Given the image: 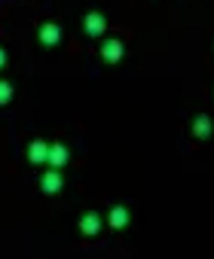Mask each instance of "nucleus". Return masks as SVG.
Masks as SVG:
<instances>
[{"instance_id":"obj_7","label":"nucleus","mask_w":214,"mask_h":259,"mask_svg":"<svg viewBox=\"0 0 214 259\" xmlns=\"http://www.w3.org/2000/svg\"><path fill=\"white\" fill-rule=\"evenodd\" d=\"M46 162H49L52 168H61V165L67 162V150H64L61 144H55V147H49V156H46Z\"/></svg>"},{"instance_id":"obj_10","label":"nucleus","mask_w":214,"mask_h":259,"mask_svg":"<svg viewBox=\"0 0 214 259\" xmlns=\"http://www.w3.org/2000/svg\"><path fill=\"white\" fill-rule=\"evenodd\" d=\"M193 128H196V135H199V138H205V135H208V119L202 116V119H199V122H196Z\"/></svg>"},{"instance_id":"obj_11","label":"nucleus","mask_w":214,"mask_h":259,"mask_svg":"<svg viewBox=\"0 0 214 259\" xmlns=\"http://www.w3.org/2000/svg\"><path fill=\"white\" fill-rule=\"evenodd\" d=\"M4 64H7V52H4V49H0V67H4Z\"/></svg>"},{"instance_id":"obj_6","label":"nucleus","mask_w":214,"mask_h":259,"mask_svg":"<svg viewBox=\"0 0 214 259\" xmlns=\"http://www.w3.org/2000/svg\"><path fill=\"white\" fill-rule=\"evenodd\" d=\"M80 229H83V235H98V229H101V217L92 210V213H86L83 220H80Z\"/></svg>"},{"instance_id":"obj_4","label":"nucleus","mask_w":214,"mask_h":259,"mask_svg":"<svg viewBox=\"0 0 214 259\" xmlns=\"http://www.w3.org/2000/svg\"><path fill=\"white\" fill-rule=\"evenodd\" d=\"M101 55H104V61H120L123 58V43L120 40H107L104 49H101Z\"/></svg>"},{"instance_id":"obj_1","label":"nucleus","mask_w":214,"mask_h":259,"mask_svg":"<svg viewBox=\"0 0 214 259\" xmlns=\"http://www.w3.org/2000/svg\"><path fill=\"white\" fill-rule=\"evenodd\" d=\"M104 28H107L104 16H98V13H89V16H86V34H89V37H101Z\"/></svg>"},{"instance_id":"obj_8","label":"nucleus","mask_w":214,"mask_h":259,"mask_svg":"<svg viewBox=\"0 0 214 259\" xmlns=\"http://www.w3.org/2000/svg\"><path fill=\"white\" fill-rule=\"evenodd\" d=\"M126 223H129V210H126V207H114V210H111V226H114V229H123Z\"/></svg>"},{"instance_id":"obj_9","label":"nucleus","mask_w":214,"mask_h":259,"mask_svg":"<svg viewBox=\"0 0 214 259\" xmlns=\"http://www.w3.org/2000/svg\"><path fill=\"white\" fill-rule=\"evenodd\" d=\"M10 98H13V85L0 79V104H10Z\"/></svg>"},{"instance_id":"obj_5","label":"nucleus","mask_w":214,"mask_h":259,"mask_svg":"<svg viewBox=\"0 0 214 259\" xmlns=\"http://www.w3.org/2000/svg\"><path fill=\"white\" fill-rule=\"evenodd\" d=\"M46 156H49V144L34 141V144H31V150H28V159H31L34 165H40V162H46Z\"/></svg>"},{"instance_id":"obj_3","label":"nucleus","mask_w":214,"mask_h":259,"mask_svg":"<svg viewBox=\"0 0 214 259\" xmlns=\"http://www.w3.org/2000/svg\"><path fill=\"white\" fill-rule=\"evenodd\" d=\"M40 189H43V192H49V195H52V192H58V189H61V174H58V171H46V174H43V180H40Z\"/></svg>"},{"instance_id":"obj_2","label":"nucleus","mask_w":214,"mask_h":259,"mask_svg":"<svg viewBox=\"0 0 214 259\" xmlns=\"http://www.w3.org/2000/svg\"><path fill=\"white\" fill-rule=\"evenodd\" d=\"M58 40H61V28L58 25H43L40 28V43L43 46H55Z\"/></svg>"}]
</instances>
